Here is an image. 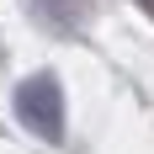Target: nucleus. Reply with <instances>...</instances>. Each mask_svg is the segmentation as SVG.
Returning <instances> with one entry per match:
<instances>
[{
	"label": "nucleus",
	"mask_w": 154,
	"mask_h": 154,
	"mask_svg": "<svg viewBox=\"0 0 154 154\" xmlns=\"http://www.w3.org/2000/svg\"><path fill=\"white\" fill-rule=\"evenodd\" d=\"M16 117L37 133V138L59 143L64 138V91L53 75H32L21 80V91H16Z\"/></svg>",
	"instance_id": "f257e3e1"
}]
</instances>
